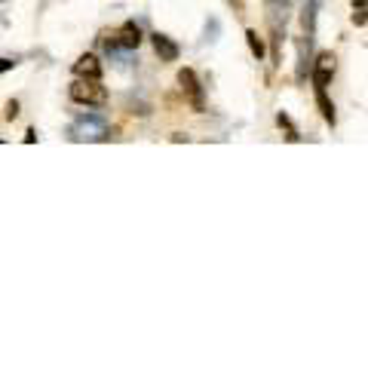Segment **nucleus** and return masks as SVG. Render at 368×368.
I'll return each mask as SVG.
<instances>
[{
    "label": "nucleus",
    "instance_id": "obj_11",
    "mask_svg": "<svg viewBox=\"0 0 368 368\" xmlns=\"http://www.w3.org/2000/svg\"><path fill=\"white\" fill-rule=\"evenodd\" d=\"M16 114H19V102H10L6 104V120H16Z\"/></svg>",
    "mask_w": 368,
    "mask_h": 368
},
{
    "label": "nucleus",
    "instance_id": "obj_9",
    "mask_svg": "<svg viewBox=\"0 0 368 368\" xmlns=\"http://www.w3.org/2000/svg\"><path fill=\"white\" fill-rule=\"evenodd\" d=\"M317 104H319L322 117H325V123H334V104H332V102H328L325 89H317Z\"/></svg>",
    "mask_w": 368,
    "mask_h": 368
},
{
    "label": "nucleus",
    "instance_id": "obj_5",
    "mask_svg": "<svg viewBox=\"0 0 368 368\" xmlns=\"http://www.w3.org/2000/svg\"><path fill=\"white\" fill-rule=\"evenodd\" d=\"M332 77H334V56H332V52H319L317 65H313V87H317V89H328Z\"/></svg>",
    "mask_w": 368,
    "mask_h": 368
},
{
    "label": "nucleus",
    "instance_id": "obj_10",
    "mask_svg": "<svg viewBox=\"0 0 368 368\" xmlns=\"http://www.w3.org/2000/svg\"><path fill=\"white\" fill-rule=\"evenodd\" d=\"M276 120H279V126H286V133H288V141H298V138H301V135H298V129L292 126V120H288L286 114H279V117H276Z\"/></svg>",
    "mask_w": 368,
    "mask_h": 368
},
{
    "label": "nucleus",
    "instance_id": "obj_1",
    "mask_svg": "<svg viewBox=\"0 0 368 368\" xmlns=\"http://www.w3.org/2000/svg\"><path fill=\"white\" fill-rule=\"evenodd\" d=\"M108 138V120L102 114H83L71 123V141H104Z\"/></svg>",
    "mask_w": 368,
    "mask_h": 368
},
{
    "label": "nucleus",
    "instance_id": "obj_7",
    "mask_svg": "<svg viewBox=\"0 0 368 368\" xmlns=\"http://www.w3.org/2000/svg\"><path fill=\"white\" fill-rule=\"evenodd\" d=\"M74 74L77 77H89V80H102V62H98L92 52H87V56H80L74 62Z\"/></svg>",
    "mask_w": 368,
    "mask_h": 368
},
{
    "label": "nucleus",
    "instance_id": "obj_13",
    "mask_svg": "<svg viewBox=\"0 0 368 368\" xmlns=\"http://www.w3.org/2000/svg\"><path fill=\"white\" fill-rule=\"evenodd\" d=\"M353 6H356V10H365V0H353Z\"/></svg>",
    "mask_w": 368,
    "mask_h": 368
},
{
    "label": "nucleus",
    "instance_id": "obj_2",
    "mask_svg": "<svg viewBox=\"0 0 368 368\" xmlns=\"http://www.w3.org/2000/svg\"><path fill=\"white\" fill-rule=\"evenodd\" d=\"M71 102L77 104H87V108H102L104 102H108V92L98 80H89V77H77L74 83H71Z\"/></svg>",
    "mask_w": 368,
    "mask_h": 368
},
{
    "label": "nucleus",
    "instance_id": "obj_3",
    "mask_svg": "<svg viewBox=\"0 0 368 368\" xmlns=\"http://www.w3.org/2000/svg\"><path fill=\"white\" fill-rule=\"evenodd\" d=\"M138 43H141V28H138L135 22H123L120 28H117L114 34H111L108 41H104L108 52H117V49L133 52V49H138Z\"/></svg>",
    "mask_w": 368,
    "mask_h": 368
},
{
    "label": "nucleus",
    "instance_id": "obj_14",
    "mask_svg": "<svg viewBox=\"0 0 368 368\" xmlns=\"http://www.w3.org/2000/svg\"><path fill=\"white\" fill-rule=\"evenodd\" d=\"M233 3H236V6H240V0H233Z\"/></svg>",
    "mask_w": 368,
    "mask_h": 368
},
{
    "label": "nucleus",
    "instance_id": "obj_6",
    "mask_svg": "<svg viewBox=\"0 0 368 368\" xmlns=\"http://www.w3.org/2000/svg\"><path fill=\"white\" fill-rule=\"evenodd\" d=\"M150 43H154V49H157V56H160V62H175V58L181 56V46L172 41L169 34H150Z\"/></svg>",
    "mask_w": 368,
    "mask_h": 368
},
{
    "label": "nucleus",
    "instance_id": "obj_12",
    "mask_svg": "<svg viewBox=\"0 0 368 368\" xmlns=\"http://www.w3.org/2000/svg\"><path fill=\"white\" fill-rule=\"evenodd\" d=\"M10 68H16V62L12 58H0V74H6Z\"/></svg>",
    "mask_w": 368,
    "mask_h": 368
},
{
    "label": "nucleus",
    "instance_id": "obj_8",
    "mask_svg": "<svg viewBox=\"0 0 368 368\" xmlns=\"http://www.w3.org/2000/svg\"><path fill=\"white\" fill-rule=\"evenodd\" d=\"M246 41H249V49H252V56L255 58H264V41H261V37H258V31H255V28H249L246 31Z\"/></svg>",
    "mask_w": 368,
    "mask_h": 368
},
{
    "label": "nucleus",
    "instance_id": "obj_4",
    "mask_svg": "<svg viewBox=\"0 0 368 368\" xmlns=\"http://www.w3.org/2000/svg\"><path fill=\"white\" fill-rule=\"evenodd\" d=\"M179 83H181V92L187 95V102L194 104V111L206 108V102H203V83L196 80V71L194 68H181L179 71Z\"/></svg>",
    "mask_w": 368,
    "mask_h": 368
}]
</instances>
